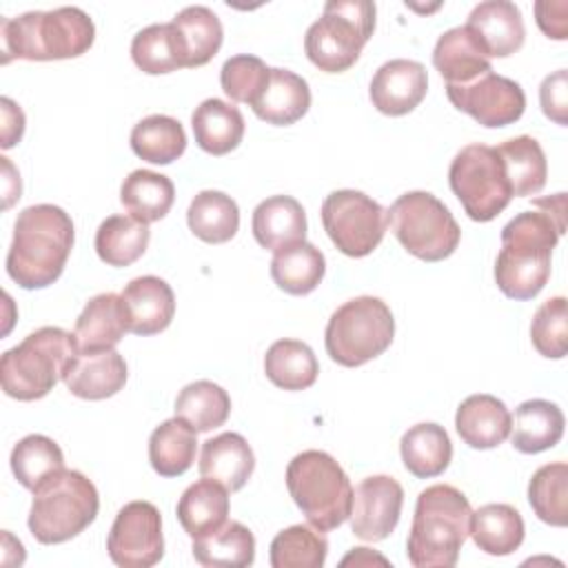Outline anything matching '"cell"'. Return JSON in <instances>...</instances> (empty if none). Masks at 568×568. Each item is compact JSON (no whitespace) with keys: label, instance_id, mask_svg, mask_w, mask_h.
Segmentation results:
<instances>
[{"label":"cell","instance_id":"cell-1","mask_svg":"<svg viewBox=\"0 0 568 568\" xmlns=\"http://www.w3.org/2000/svg\"><path fill=\"white\" fill-rule=\"evenodd\" d=\"M537 211L517 213L501 229L495 260L497 288L510 300H532L550 277V257L566 233V193L532 200Z\"/></svg>","mask_w":568,"mask_h":568},{"label":"cell","instance_id":"cell-2","mask_svg":"<svg viewBox=\"0 0 568 568\" xmlns=\"http://www.w3.org/2000/svg\"><path fill=\"white\" fill-rule=\"evenodd\" d=\"M73 240V220L64 209L55 204L22 209L7 253L9 277L27 291L53 284L64 271Z\"/></svg>","mask_w":568,"mask_h":568},{"label":"cell","instance_id":"cell-3","mask_svg":"<svg viewBox=\"0 0 568 568\" xmlns=\"http://www.w3.org/2000/svg\"><path fill=\"white\" fill-rule=\"evenodd\" d=\"M93 40L95 24L80 7L29 11L0 20L2 64L13 58L31 62L78 58L91 49Z\"/></svg>","mask_w":568,"mask_h":568},{"label":"cell","instance_id":"cell-4","mask_svg":"<svg viewBox=\"0 0 568 568\" xmlns=\"http://www.w3.org/2000/svg\"><path fill=\"white\" fill-rule=\"evenodd\" d=\"M470 501L450 486L435 484L417 495L406 555L415 568H450L470 532Z\"/></svg>","mask_w":568,"mask_h":568},{"label":"cell","instance_id":"cell-5","mask_svg":"<svg viewBox=\"0 0 568 568\" xmlns=\"http://www.w3.org/2000/svg\"><path fill=\"white\" fill-rule=\"evenodd\" d=\"M78 355L75 335L60 326H42L0 357L4 395L18 402H36L53 390L69 362Z\"/></svg>","mask_w":568,"mask_h":568},{"label":"cell","instance_id":"cell-6","mask_svg":"<svg viewBox=\"0 0 568 568\" xmlns=\"http://www.w3.org/2000/svg\"><path fill=\"white\" fill-rule=\"evenodd\" d=\"M100 510L93 481L80 470L62 468L33 490L29 530L36 541L51 546L78 537Z\"/></svg>","mask_w":568,"mask_h":568},{"label":"cell","instance_id":"cell-7","mask_svg":"<svg viewBox=\"0 0 568 568\" xmlns=\"http://www.w3.org/2000/svg\"><path fill=\"white\" fill-rule=\"evenodd\" d=\"M286 488L306 521L322 532L339 528L351 515V479L324 450L295 455L286 466Z\"/></svg>","mask_w":568,"mask_h":568},{"label":"cell","instance_id":"cell-8","mask_svg":"<svg viewBox=\"0 0 568 568\" xmlns=\"http://www.w3.org/2000/svg\"><path fill=\"white\" fill-rule=\"evenodd\" d=\"M375 31V2L328 0L304 36L306 58L326 73L351 69Z\"/></svg>","mask_w":568,"mask_h":568},{"label":"cell","instance_id":"cell-9","mask_svg":"<svg viewBox=\"0 0 568 568\" xmlns=\"http://www.w3.org/2000/svg\"><path fill=\"white\" fill-rule=\"evenodd\" d=\"M395 337V320L388 304L373 295H359L333 311L324 346L333 362L357 368L379 357Z\"/></svg>","mask_w":568,"mask_h":568},{"label":"cell","instance_id":"cell-10","mask_svg":"<svg viewBox=\"0 0 568 568\" xmlns=\"http://www.w3.org/2000/svg\"><path fill=\"white\" fill-rule=\"evenodd\" d=\"M397 242L417 260L439 262L455 253L462 229L448 206L428 191H408L386 211Z\"/></svg>","mask_w":568,"mask_h":568},{"label":"cell","instance_id":"cell-11","mask_svg":"<svg viewBox=\"0 0 568 568\" xmlns=\"http://www.w3.org/2000/svg\"><path fill=\"white\" fill-rule=\"evenodd\" d=\"M450 191L475 222L495 220L513 200L504 162L495 146L468 144L450 162Z\"/></svg>","mask_w":568,"mask_h":568},{"label":"cell","instance_id":"cell-12","mask_svg":"<svg viewBox=\"0 0 568 568\" xmlns=\"http://www.w3.org/2000/svg\"><path fill=\"white\" fill-rule=\"evenodd\" d=\"M322 224L337 251L348 257H366L384 240L388 220L382 204L366 193L339 189L324 197Z\"/></svg>","mask_w":568,"mask_h":568},{"label":"cell","instance_id":"cell-13","mask_svg":"<svg viewBox=\"0 0 568 568\" xmlns=\"http://www.w3.org/2000/svg\"><path fill=\"white\" fill-rule=\"evenodd\" d=\"M106 550L115 566L151 568L164 557L160 510L144 499L124 504L109 530Z\"/></svg>","mask_w":568,"mask_h":568},{"label":"cell","instance_id":"cell-14","mask_svg":"<svg viewBox=\"0 0 568 568\" xmlns=\"http://www.w3.org/2000/svg\"><path fill=\"white\" fill-rule=\"evenodd\" d=\"M446 95L457 111L468 113L477 124L488 129L517 122L526 109L521 84L495 71L481 73L466 84H446Z\"/></svg>","mask_w":568,"mask_h":568},{"label":"cell","instance_id":"cell-15","mask_svg":"<svg viewBox=\"0 0 568 568\" xmlns=\"http://www.w3.org/2000/svg\"><path fill=\"white\" fill-rule=\"evenodd\" d=\"M404 506V488L390 475H371L353 490L351 530L362 541L386 539L399 521Z\"/></svg>","mask_w":568,"mask_h":568},{"label":"cell","instance_id":"cell-16","mask_svg":"<svg viewBox=\"0 0 568 568\" xmlns=\"http://www.w3.org/2000/svg\"><path fill=\"white\" fill-rule=\"evenodd\" d=\"M464 29L488 60L513 55L521 49L526 38L521 11L508 0L479 2L473 7Z\"/></svg>","mask_w":568,"mask_h":568},{"label":"cell","instance_id":"cell-17","mask_svg":"<svg viewBox=\"0 0 568 568\" xmlns=\"http://www.w3.org/2000/svg\"><path fill=\"white\" fill-rule=\"evenodd\" d=\"M428 91L426 67L417 60L395 58L384 62L368 87L373 106L390 118L410 113Z\"/></svg>","mask_w":568,"mask_h":568},{"label":"cell","instance_id":"cell-18","mask_svg":"<svg viewBox=\"0 0 568 568\" xmlns=\"http://www.w3.org/2000/svg\"><path fill=\"white\" fill-rule=\"evenodd\" d=\"M62 382L69 393L80 399H106L124 388L126 362L115 348L91 353L78 351V355L69 362Z\"/></svg>","mask_w":568,"mask_h":568},{"label":"cell","instance_id":"cell-19","mask_svg":"<svg viewBox=\"0 0 568 568\" xmlns=\"http://www.w3.org/2000/svg\"><path fill=\"white\" fill-rule=\"evenodd\" d=\"M120 295L126 308L129 333L146 337L169 328L175 315V295H173V288L162 277L158 275L135 277L124 286Z\"/></svg>","mask_w":568,"mask_h":568},{"label":"cell","instance_id":"cell-20","mask_svg":"<svg viewBox=\"0 0 568 568\" xmlns=\"http://www.w3.org/2000/svg\"><path fill=\"white\" fill-rule=\"evenodd\" d=\"M513 415L501 399L488 393L466 397L455 415V428L464 444L477 450L497 448L510 435Z\"/></svg>","mask_w":568,"mask_h":568},{"label":"cell","instance_id":"cell-21","mask_svg":"<svg viewBox=\"0 0 568 568\" xmlns=\"http://www.w3.org/2000/svg\"><path fill=\"white\" fill-rule=\"evenodd\" d=\"M126 331L129 320L122 295L100 293L84 304L80 317L75 320L73 335L78 342V351L91 353L115 348Z\"/></svg>","mask_w":568,"mask_h":568},{"label":"cell","instance_id":"cell-22","mask_svg":"<svg viewBox=\"0 0 568 568\" xmlns=\"http://www.w3.org/2000/svg\"><path fill=\"white\" fill-rule=\"evenodd\" d=\"M200 475L222 484L229 493L244 488L255 468V455L240 433H220L202 444Z\"/></svg>","mask_w":568,"mask_h":568},{"label":"cell","instance_id":"cell-23","mask_svg":"<svg viewBox=\"0 0 568 568\" xmlns=\"http://www.w3.org/2000/svg\"><path fill=\"white\" fill-rule=\"evenodd\" d=\"M253 237L262 248L280 251L304 242L306 213L304 206L291 195H271L253 211Z\"/></svg>","mask_w":568,"mask_h":568},{"label":"cell","instance_id":"cell-24","mask_svg":"<svg viewBox=\"0 0 568 568\" xmlns=\"http://www.w3.org/2000/svg\"><path fill=\"white\" fill-rule=\"evenodd\" d=\"M311 106V89L306 80L288 69H271L268 82L260 98L251 104L253 113L275 126H288L306 115Z\"/></svg>","mask_w":568,"mask_h":568},{"label":"cell","instance_id":"cell-25","mask_svg":"<svg viewBox=\"0 0 568 568\" xmlns=\"http://www.w3.org/2000/svg\"><path fill=\"white\" fill-rule=\"evenodd\" d=\"M178 521L191 539L215 532L229 521V490L209 477L197 479L178 501Z\"/></svg>","mask_w":568,"mask_h":568},{"label":"cell","instance_id":"cell-26","mask_svg":"<svg viewBox=\"0 0 568 568\" xmlns=\"http://www.w3.org/2000/svg\"><path fill=\"white\" fill-rule=\"evenodd\" d=\"M191 129L202 151L211 155H226L244 138V115L237 106L209 98L200 102L191 115Z\"/></svg>","mask_w":568,"mask_h":568},{"label":"cell","instance_id":"cell-27","mask_svg":"<svg viewBox=\"0 0 568 568\" xmlns=\"http://www.w3.org/2000/svg\"><path fill=\"white\" fill-rule=\"evenodd\" d=\"M564 413L555 402L528 399L515 410V424L510 426L513 446L524 455H535L552 448L564 437Z\"/></svg>","mask_w":568,"mask_h":568},{"label":"cell","instance_id":"cell-28","mask_svg":"<svg viewBox=\"0 0 568 568\" xmlns=\"http://www.w3.org/2000/svg\"><path fill=\"white\" fill-rule=\"evenodd\" d=\"M404 468L419 477L430 479L442 475L453 459V444L444 426L435 422H422L410 426L399 442Z\"/></svg>","mask_w":568,"mask_h":568},{"label":"cell","instance_id":"cell-29","mask_svg":"<svg viewBox=\"0 0 568 568\" xmlns=\"http://www.w3.org/2000/svg\"><path fill=\"white\" fill-rule=\"evenodd\" d=\"M521 513L510 504H486L470 515V537L475 546L493 557L515 552L524 541Z\"/></svg>","mask_w":568,"mask_h":568},{"label":"cell","instance_id":"cell-30","mask_svg":"<svg viewBox=\"0 0 568 568\" xmlns=\"http://www.w3.org/2000/svg\"><path fill=\"white\" fill-rule=\"evenodd\" d=\"M178 42L184 55V69L202 67L209 60L215 58V53L222 47L224 29L220 18L202 4L184 7L173 20H171Z\"/></svg>","mask_w":568,"mask_h":568},{"label":"cell","instance_id":"cell-31","mask_svg":"<svg viewBox=\"0 0 568 568\" xmlns=\"http://www.w3.org/2000/svg\"><path fill=\"white\" fill-rule=\"evenodd\" d=\"M433 67L446 84H466L481 73L493 71L490 60L481 53L464 27L444 31L433 49Z\"/></svg>","mask_w":568,"mask_h":568},{"label":"cell","instance_id":"cell-32","mask_svg":"<svg viewBox=\"0 0 568 568\" xmlns=\"http://www.w3.org/2000/svg\"><path fill=\"white\" fill-rule=\"evenodd\" d=\"M324 273V253L306 240L275 251L271 260V277L288 295H308L320 286Z\"/></svg>","mask_w":568,"mask_h":568},{"label":"cell","instance_id":"cell-33","mask_svg":"<svg viewBox=\"0 0 568 568\" xmlns=\"http://www.w3.org/2000/svg\"><path fill=\"white\" fill-rule=\"evenodd\" d=\"M197 450V433L180 417L166 419L149 437V462L160 477L184 475Z\"/></svg>","mask_w":568,"mask_h":568},{"label":"cell","instance_id":"cell-34","mask_svg":"<svg viewBox=\"0 0 568 568\" xmlns=\"http://www.w3.org/2000/svg\"><path fill=\"white\" fill-rule=\"evenodd\" d=\"M495 149L504 162L513 197H530L546 186L548 164L544 149L535 138L517 135Z\"/></svg>","mask_w":568,"mask_h":568},{"label":"cell","instance_id":"cell-35","mask_svg":"<svg viewBox=\"0 0 568 568\" xmlns=\"http://www.w3.org/2000/svg\"><path fill=\"white\" fill-rule=\"evenodd\" d=\"M175 200L173 182L155 171L135 169L120 186V202L131 217L151 224L162 220Z\"/></svg>","mask_w":568,"mask_h":568},{"label":"cell","instance_id":"cell-36","mask_svg":"<svg viewBox=\"0 0 568 568\" xmlns=\"http://www.w3.org/2000/svg\"><path fill=\"white\" fill-rule=\"evenodd\" d=\"M186 224L206 244H224L240 229L237 202L222 191H200L186 211Z\"/></svg>","mask_w":568,"mask_h":568},{"label":"cell","instance_id":"cell-37","mask_svg":"<svg viewBox=\"0 0 568 568\" xmlns=\"http://www.w3.org/2000/svg\"><path fill=\"white\" fill-rule=\"evenodd\" d=\"M264 373L277 388L304 390L315 384L320 364L308 344L300 339H277L264 355Z\"/></svg>","mask_w":568,"mask_h":568},{"label":"cell","instance_id":"cell-38","mask_svg":"<svg viewBox=\"0 0 568 568\" xmlns=\"http://www.w3.org/2000/svg\"><path fill=\"white\" fill-rule=\"evenodd\" d=\"M193 557L209 568H244L255 561V537L240 521H226L211 535L193 539Z\"/></svg>","mask_w":568,"mask_h":568},{"label":"cell","instance_id":"cell-39","mask_svg":"<svg viewBox=\"0 0 568 568\" xmlns=\"http://www.w3.org/2000/svg\"><path fill=\"white\" fill-rule=\"evenodd\" d=\"M149 224L131 215H111L95 231V253L109 266H131L149 246Z\"/></svg>","mask_w":568,"mask_h":568},{"label":"cell","instance_id":"cell-40","mask_svg":"<svg viewBox=\"0 0 568 568\" xmlns=\"http://www.w3.org/2000/svg\"><path fill=\"white\" fill-rule=\"evenodd\" d=\"M133 153L151 164H171L186 151V133L180 120L153 113L140 120L131 131Z\"/></svg>","mask_w":568,"mask_h":568},{"label":"cell","instance_id":"cell-41","mask_svg":"<svg viewBox=\"0 0 568 568\" xmlns=\"http://www.w3.org/2000/svg\"><path fill=\"white\" fill-rule=\"evenodd\" d=\"M229 393L211 379L191 382L175 397V417L184 419L195 433H209L222 426L229 419Z\"/></svg>","mask_w":568,"mask_h":568},{"label":"cell","instance_id":"cell-42","mask_svg":"<svg viewBox=\"0 0 568 568\" xmlns=\"http://www.w3.org/2000/svg\"><path fill=\"white\" fill-rule=\"evenodd\" d=\"M11 470L27 490H36L42 481L64 468L60 446L47 435H27L11 450Z\"/></svg>","mask_w":568,"mask_h":568},{"label":"cell","instance_id":"cell-43","mask_svg":"<svg viewBox=\"0 0 568 568\" xmlns=\"http://www.w3.org/2000/svg\"><path fill=\"white\" fill-rule=\"evenodd\" d=\"M131 58L135 67L149 75L184 69V55L171 22L149 24L131 40Z\"/></svg>","mask_w":568,"mask_h":568},{"label":"cell","instance_id":"cell-44","mask_svg":"<svg viewBox=\"0 0 568 568\" xmlns=\"http://www.w3.org/2000/svg\"><path fill=\"white\" fill-rule=\"evenodd\" d=\"M268 550L273 568H322L328 555V539L317 528L295 524L280 530Z\"/></svg>","mask_w":568,"mask_h":568},{"label":"cell","instance_id":"cell-45","mask_svg":"<svg viewBox=\"0 0 568 568\" xmlns=\"http://www.w3.org/2000/svg\"><path fill=\"white\" fill-rule=\"evenodd\" d=\"M528 501L544 524L564 528L568 524V464L555 462L537 468L528 484Z\"/></svg>","mask_w":568,"mask_h":568},{"label":"cell","instance_id":"cell-46","mask_svg":"<svg viewBox=\"0 0 568 568\" xmlns=\"http://www.w3.org/2000/svg\"><path fill=\"white\" fill-rule=\"evenodd\" d=\"M530 339L539 355L561 359L568 348V304L564 295L546 300L532 315Z\"/></svg>","mask_w":568,"mask_h":568},{"label":"cell","instance_id":"cell-47","mask_svg":"<svg viewBox=\"0 0 568 568\" xmlns=\"http://www.w3.org/2000/svg\"><path fill=\"white\" fill-rule=\"evenodd\" d=\"M268 73H271V67H266L264 60H260L257 55L240 53L229 58L222 64L220 84H222V91L233 102L253 104L264 91L268 82Z\"/></svg>","mask_w":568,"mask_h":568},{"label":"cell","instance_id":"cell-48","mask_svg":"<svg viewBox=\"0 0 568 568\" xmlns=\"http://www.w3.org/2000/svg\"><path fill=\"white\" fill-rule=\"evenodd\" d=\"M539 102L546 118H550L557 124H566V111H568V80L566 69L555 71L552 75H546L539 87Z\"/></svg>","mask_w":568,"mask_h":568},{"label":"cell","instance_id":"cell-49","mask_svg":"<svg viewBox=\"0 0 568 568\" xmlns=\"http://www.w3.org/2000/svg\"><path fill=\"white\" fill-rule=\"evenodd\" d=\"M2 146L9 149L20 142L24 133V113L11 98H2Z\"/></svg>","mask_w":568,"mask_h":568},{"label":"cell","instance_id":"cell-50","mask_svg":"<svg viewBox=\"0 0 568 568\" xmlns=\"http://www.w3.org/2000/svg\"><path fill=\"white\" fill-rule=\"evenodd\" d=\"M552 4L555 2H537L535 4V16H537V24L539 29L555 40H566L568 38V27H566V18H555L552 16Z\"/></svg>","mask_w":568,"mask_h":568},{"label":"cell","instance_id":"cell-51","mask_svg":"<svg viewBox=\"0 0 568 568\" xmlns=\"http://www.w3.org/2000/svg\"><path fill=\"white\" fill-rule=\"evenodd\" d=\"M375 561L382 564V566H388V561L382 555L373 552L371 548H353V552L342 559V566H348V564H355V566L364 564L366 566V564H375Z\"/></svg>","mask_w":568,"mask_h":568}]
</instances>
